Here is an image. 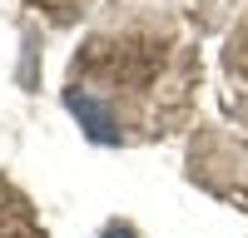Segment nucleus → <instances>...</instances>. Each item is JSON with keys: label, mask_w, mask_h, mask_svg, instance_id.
I'll return each mask as SVG.
<instances>
[{"label": "nucleus", "mask_w": 248, "mask_h": 238, "mask_svg": "<svg viewBox=\"0 0 248 238\" xmlns=\"http://www.w3.org/2000/svg\"><path fill=\"white\" fill-rule=\"evenodd\" d=\"M109 238H129V233H119V228H114V233H109Z\"/></svg>", "instance_id": "nucleus-1"}]
</instances>
